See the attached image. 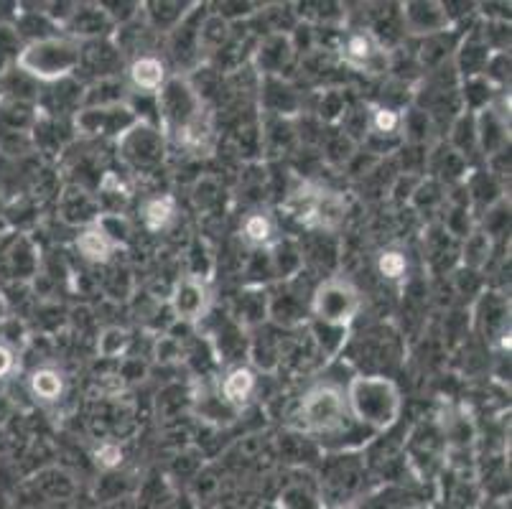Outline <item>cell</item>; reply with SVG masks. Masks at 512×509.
<instances>
[{
    "label": "cell",
    "mask_w": 512,
    "mask_h": 509,
    "mask_svg": "<svg viewBox=\"0 0 512 509\" xmlns=\"http://www.w3.org/2000/svg\"><path fill=\"white\" fill-rule=\"evenodd\" d=\"M13 67L36 84L67 82L82 67V44L62 34L26 41L13 56Z\"/></svg>",
    "instance_id": "obj_1"
},
{
    "label": "cell",
    "mask_w": 512,
    "mask_h": 509,
    "mask_svg": "<svg viewBox=\"0 0 512 509\" xmlns=\"http://www.w3.org/2000/svg\"><path fill=\"white\" fill-rule=\"evenodd\" d=\"M344 398H347L352 420L362 428H370L372 433L388 431L400 418V408H403L398 385L385 375L352 377L344 390Z\"/></svg>",
    "instance_id": "obj_2"
},
{
    "label": "cell",
    "mask_w": 512,
    "mask_h": 509,
    "mask_svg": "<svg viewBox=\"0 0 512 509\" xmlns=\"http://www.w3.org/2000/svg\"><path fill=\"white\" fill-rule=\"evenodd\" d=\"M301 418L311 433L324 438H342L344 433L357 428L347 408L344 390L337 385H316L301 400Z\"/></svg>",
    "instance_id": "obj_3"
},
{
    "label": "cell",
    "mask_w": 512,
    "mask_h": 509,
    "mask_svg": "<svg viewBox=\"0 0 512 509\" xmlns=\"http://www.w3.org/2000/svg\"><path fill=\"white\" fill-rule=\"evenodd\" d=\"M362 296L347 278H324L311 293V316L314 321L334 329H349V324L360 314Z\"/></svg>",
    "instance_id": "obj_4"
},
{
    "label": "cell",
    "mask_w": 512,
    "mask_h": 509,
    "mask_svg": "<svg viewBox=\"0 0 512 509\" xmlns=\"http://www.w3.org/2000/svg\"><path fill=\"white\" fill-rule=\"evenodd\" d=\"M115 143H118L120 161L136 174H151L166 158L164 133L156 125L141 123V120L128 133L120 135Z\"/></svg>",
    "instance_id": "obj_5"
},
{
    "label": "cell",
    "mask_w": 512,
    "mask_h": 509,
    "mask_svg": "<svg viewBox=\"0 0 512 509\" xmlns=\"http://www.w3.org/2000/svg\"><path fill=\"white\" fill-rule=\"evenodd\" d=\"M344 199L334 191L324 189H301L291 199V212L296 222L304 224L306 230H334L344 219Z\"/></svg>",
    "instance_id": "obj_6"
},
{
    "label": "cell",
    "mask_w": 512,
    "mask_h": 509,
    "mask_svg": "<svg viewBox=\"0 0 512 509\" xmlns=\"http://www.w3.org/2000/svg\"><path fill=\"white\" fill-rule=\"evenodd\" d=\"M337 51L342 62L357 72L383 74L390 69L388 51L383 49V44L377 41L370 28H352V31L342 34Z\"/></svg>",
    "instance_id": "obj_7"
},
{
    "label": "cell",
    "mask_w": 512,
    "mask_h": 509,
    "mask_svg": "<svg viewBox=\"0 0 512 509\" xmlns=\"http://www.w3.org/2000/svg\"><path fill=\"white\" fill-rule=\"evenodd\" d=\"M138 123L136 112L128 105L115 107H82L74 115L77 133L82 135H113L115 140Z\"/></svg>",
    "instance_id": "obj_8"
},
{
    "label": "cell",
    "mask_w": 512,
    "mask_h": 509,
    "mask_svg": "<svg viewBox=\"0 0 512 509\" xmlns=\"http://www.w3.org/2000/svg\"><path fill=\"white\" fill-rule=\"evenodd\" d=\"M400 8H403V26L413 36L434 39V36L446 34V28L451 26V13L446 8V3H436V0H408Z\"/></svg>",
    "instance_id": "obj_9"
},
{
    "label": "cell",
    "mask_w": 512,
    "mask_h": 509,
    "mask_svg": "<svg viewBox=\"0 0 512 509\" xmlns=\"http://www.w3.org/2000/svg\"><path fill=\"white\" fill-rule=\"evenodd\" d=\"M169 306L174 319L184 321V324H194L202 319L209 308V288L202 278L197 275H181L171 288Z\"/></svg>",
    "instance_id": "obj_10"
},
{
    "label": "cell",
    "mask_w": 512,
    "mask_h": 509,
    "mask_svg": "<svg viewBox=\"0 0 512 509\" xmlns=\"http://www.w3.org/2000/svg\"><path fill=\"white\" fill-rule=\"evenodd\" d=\"M474 128H477V151L482 153L484 161L510 148V115L497 110L495 105L474 112Z\"/></svg>",
    "instance_id": "obj_11"
},
{
    "label": "cell",
    "mask_w": 512,
    "mask_h": 509,
    "mask_svg": "<svg viewBox=\"0 0 512 509\" xmlns=\"http://www.w3.org/2000/svg\"><path fill=\"white\" fill-rule=\"evenodd\" d=\"M100 214V202H97V196L92 194L87 186L72 184L62 191V196H59V217L67 224H74V227H82V230H85V227L97 224Z\"/></svg>",
    "instance_id": "obj_12"
},
{
    "label": "cell",
    "mask_w": 512,
    "mask_h": 509,
    "mask_svg": "<svg viewBox=\"0 0 512 509\" xmlns=\"http://www.w3.org/2000/svg\"><path fill=\"white\" fill-rule=\"evenodd\" d=\"M169 64L164 56L158 54H141L133 56L128 64V82L138 95L156 97L166 82H169Z\"/></svg>",
    "instance_id": "obj_13"
},
{
    "label": "cell",
    "mask_w": 512,
    "mask_h": 509,
    "mask_svg": "<svg viewBox=\"0 0 512 509\" xmlns=\"http://www.w3.org/2000/svg\"><path fill=\"white\" fill-rule=\"evenodd\" d=\"M255 67L263 77H281L291 62L296 59V51L291 46V36L283 34V31H276V34L265 36L258 44L253 54Z\"/></svg>",
    "instance_id": "obj_14"
},
{
    "label": "cell",
    "mask_w": 512,
    "mask_h": 509,
    "mask_svg": "<svg viewBox=\"0 0 512 509\" xmlns=\"http://www.w3.org/2000/svg\"><path fill=\"white\" fill-rule=\"evenodd\" d=\"M64 28H67L69 39L74 41H95V39H102V36L113 34V21L107 18V13L102 11L100 3H92V6H77L74 8L72 18H69L67 23H64Z\"/></svg>",
    "instance_id": "obj_15"
},
{
    "label": "cell",
    "mask_w": 512,
    "mask_h": 509,
    "mask_svg": "<svg viewBox=\"0 0 512 509\" xmlns=\"http://www.w3.org/2000/svg\"><path fill=\"white\" fill-rule=\"evenodd\" d=\"M255 390H258V375H255V370H250L245 364H237V367H232L222 377L217 395H220V400L230 410H242L253 400Z\"/></svg>",
    "instance_id": "obj_16"
},
{
    "label": "cell",
    "mask_w": 512,
    "mask_h": 509,
    "mask_svg": "<svg viewBox=\"0 0 512 509\" xmlns=\"http://www.w3.org/2000/svg\"><path fill=\"white\" fill-rule=\"evenodd\" d=\"M367 138L370 140H403V110L393 105H372L367 112Z\"/></svg>",
    "instance_id": "obj_17"
},
{
    "label": "cell",
    "mask_w": 512,
    "mask_h": 509,
    "mask_svg": "<svg viewBox=\"0 0 512 509\" xmlns=\"http://www.w3.org/2000/svg\"><path fill=\"white\" fill-rule=\"evenodd\" d=\"M74 247H77L79 258L90 265H107L113 260L115 250H118V245H115L97 224L85 227V230L79 232L77 240H74Z\"/></svg>",
    "instance_id": "obj_18"
},
{
    "label": "cell",
    "mask_w": 512,
    "mask_h": 509,
    "mask_svg": "<svg viewBox=\"0 0 512 509\" xmlns=\"http://www.w3.org/2000/svg\"><path fill=\"white\" fill-rule=\"evenodd\" d=\"M268 263H271L273 275L278 280H293L304 273V250L293 245L291 240H276L268 250Z\"/></svg>",
    "instance_id": "obj_19"
},
{
    "label": "cell",
    "mask_w": 512,
    "mask_h": 509,
    "mask_svg": "<svg viewBox=\"0 0 512 509\" xmlns=\"http://www.w3.org/2000/svg\"><path fill=\"white\" fill-rule=\"evenodd\" d=\"M29 387L39 403H59L67 392V377L57 367H36L29 377Z\"/></svg>",
    "instance_id": "obj_20"
},
{
    "label": "cell",
    "mask_w": 512,
    "mask_h": 509,
    "mask_svg": "<svg viewBox=\"0 0 512 509\" xmlns=\"http://www.w3.org/2000/svg\"><path fill=\"white\" fill-rule=\"evenodd\" d=\"M41 90L34 79H29L23 72H18L16 67H8L0 72V100L3 102H39Z\"/></svg>",
    "instance_id": "obj_21"
},
{
    "label": "cell",
    "mask_w": 512,
    "mask_h": 509,
    "mask_svg": "<svg viewBox=\"0 0 512 509\" xmlns=\"http://www.w3.org/2000/svg\"><path fill=\"white\" fill-rule=\"evenodd\" d=\"M176 219V199L171 194H158L146 199L141 207V222L148 232L169 230Z\"/></svg>",
    "instance_id": "obj_22"
},
{
    "label": "cell",
    "mask_w": 512,
    "mask_h": 509,
    "mask_svg": "<svg viewBox=\"0 0 512 509\" xmlns=\"http://www.w3.org/2000/svg\"><path fill=\"white\" fill-rule=\"evenodd\" d=\"M240 235L242 240L253 247H271L273 242L278 240L276 219H273L268 212H263V209L245 214V219H242L240 224Z\"/></svg>",
    "instance_id": "obj_23"
},
{
    "label": "cell",
    "mask_w": 512,
    "mask_h": 509,
    "mask_svg": "<svg viewBox=\"0 0 512 509\" xmlns=\"http://www.w3.org/2000/svg\"><path fill=\"white\" fill-rule=\"evenodd\" d=\"M194 6L197 3H143V8H148V26H151V31H158V34L161 31L171 34L192 13Z\"/></svg>",
    "instance_id": "obj_24"
},
{
    "label": "cell",
    "mask_w": 512,
    "mask_h": 509,
    "mask_svg": "<svg viewBox=\"0 0 512 509\" xmlns=\"http://www.w3.org/2000/svg\"><path fill=\"white\" fill-rule=\"evenodd\" d=\"M490 54L492 49L490 44H487V39H479L477 34L469 36V39H464L459 54H456V69H459V74H462L464 79L479 77L484 64H487V59H490Z\"/></svg>",
    "instance_id": "obj_25"
},
{
    "label": "cell",
    "mask_w": 512,
    "mask_h": 509,
    "mask_svg": "<svg viewBox=\"0 0 512 509\" xmlns=\"http://www.w3.org/2000/svg\"><path fill=\"white\" fill-rule=\"evenodd\" d=\"M263 87V105L268 107V112L283 118V115H293L299 110V95L281 77H263Z\"/></svg>",
    "instance_id": "obj_26"
},
{
    "label": "cell",
    "mask_w": 512,
    "mask_h": 509,
    "mask_svg": "<svg viewBox=\"0 0 512 509\" xmlns=\"http://www.w3.org/2000/svg\"><path fill=\"white\" fill-rule=\"evenodd\" d=\"M449 148L456 151L467 161L469 156L477 153V128H474V112L462 110L454 115V123L449 130Z\"/></svg>",
    "instance_id": "obj_27"
},
{
    "label": "cell",
    "mask_w": 512,
    "mask_h": 509,
    "mask_svg": "<svg viewBox=\"0 0 512 509\" xmlns=\"http://www.w3.org/2000/svg\"><path fill=\"white\" fill-rule=\"evenodd\" d=\"M8 265H11V275L13 278H21V280H29L39 275L41 268V255L31 240L21 237V240L13 245V250L8 252Z\"/></svg>",
    "instance_id": "obj_28"
},
{
    "label": "cell",
    "mask_w": 512,
    "mask_h": 509,
    "mask_svg": "<svg viewBox=\"0 0 512 509\" xmlns=\"http://www.w3.org/2000/svg\"><path fill=\"white\" fill-rule=\"evenodd\" d=\"M230 39V21H225L217 13H209L199 23V49L202 51H222Z\"/></svg>",
    "instance_id": "obj_29"
},
{
    "label": "cell",
    "mask_w": 512,
    "mask_h": 509,
    "mask_svg": "<svg viewBox=\"0 0 512 509\" xmlns=\"http://www.w3.org/2000/svg\"><path fill=\"white\" fill-rule=\"evenodd\" d=\"M130 331L123 326H105L97 336V354L102 359H125L130 349Z\"/></svg>",
    "instance_id": "obj_30"
},
{
    "label": "cell",
    "mask_w": 512,
    "mask_h": 509,
    "mask_svg": "<svg viewBox=\"0 0 512 509\" xmlns=\"http://www.w3.org/2000/svg\"><path fill=\"white\" fill-rule=\"evenodd\" d=\"M431 128H434V118L421 107L403 110V140H408L411 146H426V140L431 138Z\"/></svg>",
    "instance_id": "obj_31"
},
{
    "label": "cell",
    "mask_w": 512,
    "mask_h": 509,
    "mask_svg": "<svg viewBox=\"0 0 512 509\" xmlns=\"http://www.w3.org/2000/svg\"><path fill=\"white\" fill-rule=\"evenodd\" d=\"M492 245H495V240H492L490 235H484L482 230H474L472 235L464 240V247H462L464 265H467V268H472V270L482 268V265L490 260Z\"/></svg>",
    "instance_id": "obj_32"
},
{
    "label": "cell",
    "mask_w": 512,
    "mask_h": 509,
    "mask_svg": "<svg viewBox=\"0 0 512 509\" xmlns=\"http://www.w3.org/2000/svg\"><path fill=\"white\" fill-rule=\"evenodd\" d=\"M464 110L479 112L484 107L492 105V97H495V87H492L487 79L479 74V77L464 79Z\"/></svg>",
    "instance_id": "obj_33"
},
{
    "label": "cell",
    "mask_w": 512,
    "mask_h": 509,
    "mask_svg": "<svg viewBox=\"0 0 512 509\" xmlns=\"http://www.w3.org/2000/svg\"><path fill=\"white\" fill-rule=\"evenodd\" d=\"M377 273L380 278L390 280V283H398L408 275V255L398 247H388L377 255Z\"/></svg>",
    "instance_id": "obj_34"
},
{
    "label": "cell",
    "mask_w": 512,
    "mask_h": 509,
    "mask_svg": "<svg viewBox=\"0 0 512 509\" xmlns=\"http://www.w3.org/2000/svg\"><path fill=\"white\" fill-rule=\"evenodd\" d=\"M444 199H446L444 184L436 179H431V176L418 181V186L413 189V194H411V204L418 209H423V207L434 209V207H439V204H444Z\"/></svg>",
    "instance_id": "obj_35"
},
{
    "label": "cell",
    "mask_w": 512,
    "mask_h": 509,
    "mask_svg": "<svg viewBox=\"0 0 512 509\" xmlns=\"http://www.w3.org/2000/svg\"><path fill=\"white\" fill-rule=\"evenodd\" d=\"M482 77L492 84V87H502V84L510 82V51L495 49L487 59L482 69Z\"/></svg>",
    "instance_id": "obj_36"
},
{
    "label": "cell",
    "mask_w": 512,
    "mask_h": 509,
    "mask_svg": "<svg viewBox=\"0 0 512 509\" xmlns=\"http://www.w3.org/2000/svg\"><path fill=\"white\" fill-rule=\"evenodd\" d=\"M344 115H347V100L339 90H327L324 97H321V105H319V118L324 123L334 125V123H342Z\"/></svg>",
    "instance_id": "obj_37"
},
{
    "label": "cell",
    "mask_w": 512,
    "mask_h": 509,
    "mask_svg": "<svg viewBox=\"0 0 512 509\" xmlns=\"http://www.w3.org/2000/svg\"><path fill=\"white\" fill-rule=\"evenodd\" d=\"M357 153V146H355V140H349L347 135L339 133L334 135V138H329L327 143V161L334 163V166L344 168L352 163V158H355Z\"/></svg>",
    "instance_id": "obj_38"
},
{
    "label": "cell",
    "mask_w": 512,
    "mask_h": 509,
    "mask_svg": "<svg viewBox=\"0 0 512 509\" xmlns=\"http://www.w3.org/2000/svg\"><path fill=\"white\" fill-rule=\"evenodd\" d=\"M347 331L349 329H334V326H324L319 321H314V339L319 342L321 352L327 354H339V349L347 342Z\"/></svg>",
    "instance_id": "obj_39"
},
{
    "label": "cell",
    "mask_w": 512,
    "mask_h": 509,
    "mask_svg": "<svg viewBox=\"0 0 512 509\" xmlns=\"http://www.w3.org/2000/svg\"><path fill=\"white\" fill-rule=\"evenodd\" d=\"M123 459H125L123 448H120V443H115V441L100 443L95 451V464L105 471L118 469V466L123 464Z\"/></svg>",
    "instance_id": "obj_40"
},
{
    "label": "cell",
    "mask_w": 512,
    "mask_h": 509,
    "mask_svg": "<svg viewBox=\"0 0 512 509\" xmlns=\"http://www.w3.org/2000/svg\"><path fill=\"white\" fill-rule=\"evenodd\" d=\"M156 357L161 359V362H174V359L181 357V347L174 336H161V339H158Z\"/></svg>",
    "instance_id": "obj_41"
},
{
    "label": "cell",
    "mask_w": 512,
    "mask_h": 509,
    "mask_svg": "<svg viewBox=\"0 0 512 509\" xmlns=\"http://www.w3.org/2000/svg\"><path fill=\"white\" fill-rule=\"evenodd\" d=\"M16 364H18L16 352H13L11 347H6V344H0V380L11 377L13 372H16Z\"/></svg>",
    "instance_id": "obj_42"
},
{
    "label": "cell",
    "mask_w": 512,
    "mask_h": 509,
    "mask_svg": "<svg viewBox=\"0 0 512 509\" xmlns=\"http://www.w3.org/2000/svg\"><path fill=\"white\" fill-rule=\"evenodd\" d=\"M6 319H8V303H6V298L0 296V324H3Z\"/></svg>",
    "instance_id": "obj_43"
},
{
    "label": "cell",
    "mask_w": 512,
    "mask_h": 509,
    "mask_svg": "<svg viewBox=\"0 0 512 509\" xmlns=\"http://www.w3.org/2000/svg\"><path fill=\"white\" fill-rule=\"evenodd\" d=\"M339 509H349V507H339Z\"/></svg>",
    "instance_id": "obj_44"
}]
</instances>
